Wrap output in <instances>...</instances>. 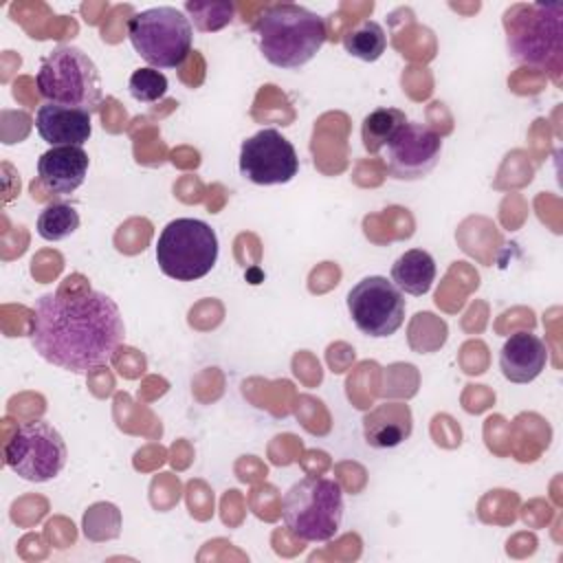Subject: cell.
Returning a JSON list of instances; mask_svg holds the SVG:
<instances>
[{
  "label": "cell",
  "mask_w": 563,
  "mask_h": 563,
  "mask_svg": "<svg viewBox=\"0 0 563 563\" xmlns=\"http://www.w3.org/2000/svg\"><path fill=\"white\" fill-rule=\"evenodd\" d=\"M125 336L123 317L112 297L101 290L42 295L31 314L29 339L51 365L88 374L108 365Z\"/></svg>",
  "instance_id": "obj_1"
},
{
  "label": "cell",
  "mask_w": 563,
  "mask_h": 563,
  "mask_svg": "<svg viewBox=\"0 0 563 563\" xmlns=\"http://www.w3.org/2000/svg\"><path fill=\"white\" fill-rule=\"evenodd\" d=\"M260 53L277 68H299L308 64L325 44V20L295 2L268 4L255 20Z\"/></svg>",
  "instance_id": "obj_2"
},
{
  "label": "cell",
  "mask_w": 563,
  "mask_h": 563,
  "mask_svg": "<svg viewBox=\"0 0 563 563\" xmlns=\"http://www.w3.org/2000/svg\"><path fill=\"white\" fill-rule=\"evenodd\" d=\"M343 488L330 477H303L282 499L288 532L308 543L330 541L343 521Z\"/></svg>",
  "instance_id": "obj_3"
},
{
  "label": "cell",
  "mask_w": 563,
  "mask_h": 563,
  "mask_svg": "<svg viewBox=\"0 0 563 563\" xmlns=\"http://www.w3.org/2000/svg\"><path fill=\"white\" fill-rule=\"evenodd\" d=\"M35 84L44 101L79 108L90 114L99 110L103 99L99 68L88 53L70 44L55 46L46 57H42Z\"/></svg>",
  "instance_id": "obj_4"
},
{
  "label": "cell",
  "mask_w": 563,
  "mask_h": 563,
  "mask_svg": "<svg viewBox=\"0 0 563 563\" xmlns=\"http://www.w3.org/2000/svg\"><path fill=\"white\" fill-rule=\"evenodd\" d=\"M128 37L152 68H178L191 53L194 29L180 9L152 7L128 20Z\"/></svg>",
  "instance_id": "obj_5"
},
{
  "label": "cell",
  "mask_w": 563,
  "mask_h": 563,
  "mask_svg": "<svg viewBox=\"0 0 563 563\" xmlns=\"http://www.w3.org/2000/svg\"><path fill=\"white\" fill-rule=\"evenodd\" d=\"M218 260L216 231L196 218H176L165 224L156 240V264L176 282L205 277Z\"/></svg>",
  "instance_id": "obj_6"
},
{
  "label": "cell",
  "mask_w": 563,
  "mask_h": 563,
  "mask_svg": "<svg viewBox=\"0 0 563 563\" xmlns=\"http://www.w3.org/2000/svg\"><path fill=\"white\" fill-rule=\"evenodd\" d=\"M563 4H512L504 13L508 51L517 62L545 66L561 53Z\"/></svg>",
  "instance_id": "obj_7"
},
{
  "label": "cell",
  "mask_w": 563,
  "mask_h": 563,
  "mask_svg": "<svg viewBox=\"0 0 563 563\" xmlns=\"http://www.w3.org/2000/svg\"><path fill=\"white\" fill-rule=\"evenodd\" d=\"M66 442L46 420L18 424L4 446V464L26 482H48L66 466Z\"/></svg>",
  "instance_id": "obj_8"
},
{
  "label": "cell",
  "mask_w": 563,
  "mask_h": 563,
  "mask_svg": "<svg viewBox=\"0 0 563 563\" xmlns=\"http://www.w3.org/2000/svg\"><path fill=\"white\" fill-rule=\"evenodd\" d=\"M347 312L363 334L385 339L405 321V297L387 277L369 275L350 288Z\"/></svg>",
  "instance_id": "obj_9"
},
{
  "label": "cell",
  "mask_w": 563,
  "mask_h": 563,
  "mask_svg": "<svg viewBox=\"0 0 563 563\" xmlns=\"http://www.w3.org/2000/svg\"><path fill=\"white\" fill-rule=\"evenodd\" d=\"M299 172L295 145L275 128H264L240 147V174L255 185H284Z\"/></svg>",
  "instance_id": "obj_10"
},
{
  "label": "cell",
  "mask_w": 563,
  "mask_h": 563,
  "mask_svg": "<svg viewBox=\"0 0 563 563\" xmlns=\"http://www.w3.org/2000/svg\"><path fill=\"white\" fill-rule=\"evenodd\" d=\"M440 152L442 136L433 128L407 121L387 143L385 165L396 180H420L438 165Z\"/></svg>",
  "instance_id": "obj_11"
},
{
  "label": "cell",
  "mask_w": 563,
  "mask_h": 563,
  "mask_svg": "<svg viewBox=\"0 0 563 563\" xmlns=\"http://www.w3.org/2000/svg\"><path fill=\"white\" fill-rule=\"evenodd\" d=\"M90 158L84 147H51L37 161V178L44 191L53 196H70L86 180Z\"/></svg>",
  "instance_id": "obj_12"
},
{
  "label": "cell",
  "mask_w": 563,
  "mask_h": 563,
  "mask_svg": "<svg viewBox=\"0 0 563 563\" xmlns=\"http://www.w3.org/2000/svg\"><path fill=\"white\" fill-rule=\"evenodd\" d=\"M35 130L42 136V141H46L53 147H81L92 134L90 112L44 101L35 112Z\"/></svg>",
  "instance_id": "obj_13"
},
{
  "label": "cell",
  "mask_w": 563,
  "mask_h": 563,
  "mask_svg": "<svg viewBox=\"0 0 563 563\" xmlns=\"http://www.w3.org/2000/svg\"><path fill=\"white\" fill-rule=\"evenodd\" d=\"M548 363L545 343L530 332H515L499 352V369L506 380L523 385L534 380Z\"/></svg>",
  "instance_id": "obj_14"
},
{
  "label": "cell",
  "mask_w": 563,
  "mask_h": 563,
  "mask_svg": "<svg viewBox=\"0 0 563 563\" xmlns=\"http://www.w3.org/2000/svg\"><path fill=\"white\" fill-rule=\"evenodd\" d=\"M413 429L411 409L405 402H380L363 418V435L372 449H394Z\"/></svg>",
  "instance_id": "obj_15"
},
{
  "label": "cell",
  "mask_w": 563,
  "mask_h": 563,
  "mask_svg": "<svg viewBox=\"0 0 563 563\" xmlns=\"http://www.w3.org/2000/svg\"><path fill=\"white\" fill-rule=\"evenodd\" d=\"M435 279V262L433 257L422 249L405 251L394 264H391V284L407 295L420 297L427 295Z\"/></svg>",
  "instance_id": "obj_16"
},
{
  "label": "cell",
  "mask_w": 563,
  "mask_h": 563,
  "mask_svg": "<svg viewBox=\"0 0 563 563\" xmlns=\"http://www.w3.org/2000/svg\"><path fill=\"white\" fill-rule=\"evenodd\" d=\"M405 123H407V117L398 108H378L369 112L361 125L363 147L369 154H378Z\"/></svg>",
  "instance_id": "obj_17"
},
{
  "label": "cell",
  "mask_w": 563,
  "mask_h": 563,
  "mask_svg": "<svg viewBox=\"0 0 563 563\" xmlns=\"http://www.w3.org/2000/svg\"><path fill=\"white\" fill-rule=\"evenodd\" d=\"M343 48L361 62H376L387 48V35L378 22L363 20L343 35Z\"/></svg>",
  "instance_id": "obj_18"
},
{
  "label": "cell",
  "mask_w": 563,
  "mask_h": 563,
  "mask_svg": "<svg viewBox=\"0 0 563 563\" xmlns=\"http://www.w3.org/2000/svg\"><path fill=\"white\" fill-rule=\"evenodd\" d=\"M37 235L48 242H59L79 229V213L66 202H51L37 216Z\"/></svg>",
  "instance_id": "obj_19"
},
{
  "label": "cell",
  "mask_w": 563,
  "mask_h": 563,
  "mask_svg": "<svg viewBox=\"0 0 563 563\" xmlns=\"http://www.w3.org/2000/svg\"><path fill=\"white\" fill-rule=\"evenodd\" d=\"M185 11L194 20V26L202 33H213L227 26L233 20V4L231 2H185Z\"/></svg>",
  "instance_id": "obj_20"
},
{
  "label": "cell",
  "mask_w": 563,
  "mask_h": 563,
  "mask_svg": "<svg viewBox=\"0 0 563 563\" xmlns=\"http://www.w3.org/2000/svg\"><path fill=\"white\" fill-rule=\"evenodd\" d=\"M128 88H130V95L141 101V103H154L158 99L165 97L167 92V77L152 68V66H145V68H136L132 75H130V81H128Z\"/></svg>",
  "instance_id": "obj_21"
}]
</instances>
